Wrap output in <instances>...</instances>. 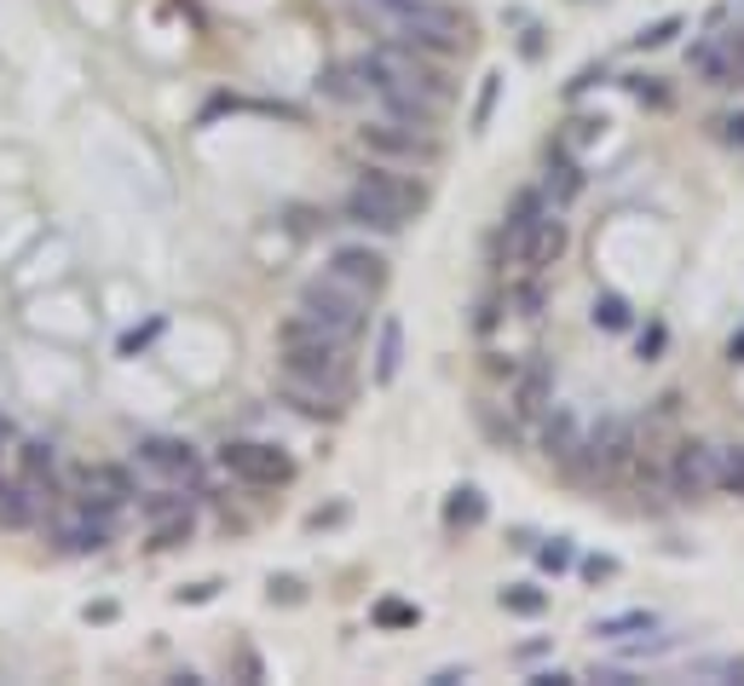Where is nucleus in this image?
I'll return each instance as SVG.
<instances>
[{
  "label": "nucleus",
  "mask_w": 744,
  "mask_h": 686,
  "mask_svg": "<svg viewBox=\"0 0 744 686\" xmlns=\"http://www.w3.org/2000/svg\"><path fill=\"white\" fill-rule=\"evenodd\" d=\"M358 75L375 98H410V105H428V110H445L451 105V81L433 70L428 52L405 47V40H387V47H370L358 58Z\"/></svg>",
  "instance_id": "1"
},
{
  "label": "nucleus",
  "mask_w": 744,
  "mask_h": 686,
  "mask_svg": "<svg viewBox=\"0 0 744 686\" xmlns=\"http://www.w3.org/2000/svg\"><path fill=\"white\" fill-rule=\"evenodd\" d=\"M277 347H284V375L300 381H317V387H335V393H352V375H347V340L324 335L317 323L307 317H284L277 329Z\"/></svg>",
  "instance_id": "2"
},
{
  "label": "nucleus",
  "mask_w": 744,
  "mask_h": 686,
  "mask_svg": "<svg viewBox=\"0 0 744 686\" xmlns=\"http://www.w3.org/2000/svg\"><path fill=\"white\" fill-rule=\"evenodd\" d=\"M381 12H387V24L405 47L428 52V58H451V52L468 47V35H473L468 12L445 7V0H393V7H381Z\"/></svg>",
  "instance_id": "3"
},
{
  "label": "nucleus",
  "mask_w": 744,
  "mask_h": 686,
  "mask_svg": "<svg viewBox=\"0 0 744 686\" xmlns=\"http://www.w3.org/2000/svg\"><path fill=\"white\" fill-rule=\"evenodd\" d=\"M416 208H421V191L405 185V179H393L387 168H370L347 191V202H340V214H347L352 226H370V231H405V219Z\"/></svg>",
  "instance_id": "4"
},
{
  "label": "nucleus",
  "mask_w": 744,
  "mask_h": 686,
  "mask_svg": "<svg viewBox=\"0 0 744 686\" xmlns=\"http://www.w3.org/2000/svg\"><path fill=\"white\" fill-rule=\"evenodd\" d=\"M295 312L307 317V323H317L324 335H335V340H358V335H364V323H370V300L324 272L317 282L300 289V306Z\"/></svg>",
  "instance_id": "5"
},
{
  "label": "nucleus",
  "mask_w": 744,
  "mask_h": 686,
  "mask_svg": "<svg viewBox=\"0 0 744 686\" xmlns=\"http://www.w3.org/2000/svg\"><path fill=\"white\" fill-rule=\"evenodd\" d=\"M663 491L681 496V502H698V496H716L721 491V473H716V444H675V456L663 461Z\"/></svg>",
  "instance_id": "6"
},
{
  "label": "nucleus",
  "mask_w": 744,
  "mask_h": 686,
  "mask_svg": "<svg viewBox=\"0 0 744 686\" xmlns=\"http://www.w3.org/2000/svg\"><path fill=\"white\" fill-rule=\"evenodd\" d=\"M219 468L243 484H260V491H277V484L295 479V461L277 450V444H254V438H237L219 450Z\"/></svg>",
  "instance_id": "7"
},
{
  "label": "nucleus",
  "mask_w": 744,
  "mask_h": 686,
  "mask_svg": "<svg viewBox=\"0 0 744 686\" xmlns=\"http://www.w3.org/2000/svg\"><path fill=\"white\" fill-rule=\"evenodd\" d=\"M358 145L381 161H433L439 156V139L428 128H405V121H370V128H358Z\"/></svg>",
  "instance_id": "8"
},
{
  "label": "nucleus",
  "mask_w": 744,
  "mask_h": 686,
  "mask_svg": "<svg viewBox=\"0 0 744 686\" xmlns=\"http://www.w3.org/2000/svg\"><path fill=\"white\" fill-rule=\"evenodd\" d=\"M577 456L589 461L600 479H612V473H623L635 461V428H629V421H607V428H595L589 438H583Z\"/></svg>",
  "instance_id": "9"
},
{
  "label": "nucleus",
  "mask_w": 744,
  "mask_h": 686,
  "mask_svg": "<svg viewBox=\"0 0 744 686\" xmlns=\"http://www.w3.org/2000/svg\"><path fill=\"white\" fill-rule=\"evenodd\" d=\"M549 214H554V202L542 196V185H537V191H519L514 208H508V219H502V231H496V249L508 254V260H519V254H526V242H531V231H537Z\"/></svg>",
  "instance_id": "10"
},
{
  "label": "nucleus",
  "mask_w": 744,
  "mask_h": 686,
  "mask_svg": "<svg viewBox=\"0 0 744 686\" xmlns=\"http://www.w3.org/2000/svg\"><path fill=\"white\" fill-rule=\"evenodd\" d=\"M324 272H329L335 282H347V289H358L364 300L387 289V260H381L375 249H335Z\"/></svg>",
  "instance_id": "11"
},
{
  "label": "nucleus",
  "mask_w": 744,
  "mask_h": 686,
  "mask_svg": "<svg viewBox=\"0 0 744 686\" xmlns=\"http://www.w3.org/2000/svg\"><path fill=\"white\" fill-rule=\"evenodd\" d=\"M687 70L704 81V87H739V64H733V52H728V35H704V40H693Z\"/></svg>",
  "instance_id": "12"
},
{
  "label": "nucleus",
  "mask_w": 744,
  "mask_h": 686,
  "mask_svg": "<svg viewBox=\"0 0 744 686\" xmlns=\"http://www.w3.org/2000/svg\"><path fill=\"white\" fill-rule=\"evenodd\" d=\"M139 461L168 473V479H185V484H196V473H203V456H196L185 438H145L139 444Z\"/></svg>",
  "instance_id": "13"
},
{
  "label": "nucleus",
  "mask_w": 744,
  "mask_h": 686,
  "mask_svg": "<svg viewBox=\"0 0 744 686\" xmlns=\"http://www.w3.org/2000/svg\"><path fill=\"white\" fill-rule=\"evenodd\" d=\"M58 542H64L70 554H98L110 542V514L82 508V502H75V514L58 519Z\"/></svg>",
  "instance_id": "14"
},
{
  "label": "nucleus",
  "mask_w": 744,
  "mask_h": 686,
  "mask_svg": "<svg viewBox=\"0 0 744 686\" xmlns=\"http://www.w3.org/2000/svg\"><path fill=\"white\" fill-rule=\"evenodd\" d=\"M284 404H295L300 416H312V421H335L340 410H347V393H335V387H317V381H300V375H284Z\"/></svg>",
  "instance_id": "15"
},
{
  "label": "nucleus",
  "mask_w": 744,
  "mask_h": 686,
  "mask_svg": "<svg viewBox=\"0 0 744 686\" xmlns=\"http://www.w3.org/2000/svg\"><path fill=\"white\" fill-rule=\"evenodd\" d=\"M128 496H133V484H128L122 468H87V473H82V508L110 514V508H122Z\"/></svg>",
  "instance_id": "16"
},
{
  "label": "nucleus",
  "mask_w": 744,
  "mask_h": 686,
  "mask_svg": "<svg viewBox=\"0 0 744 686\" xmlns=\"http://www.w3.org/2000/svg\"><path fill=\"white\" fill-rule=\"evenodd\" d=\"M560 254H566V226H560V208H554V214H549V219H542V226L531 231L526 254H519V266H526V272H549Z\"/></svg>",
  "instance_id": "17"
},
{
  "label": "nucleus",
  "mask_w": 744,
  "mask_h": 686,
  "mask_svg": "<svg viewBox=\"0 0 744 686\" xmlns=\"http://www.w3.org/2000/svg\"><path fill=\"white\" fill-rule=\"evenodd\" d=\"M398 370H405V323L381 317V329H375V381H381V387H393Z\"/></svg>",
  "instance_id": "18"
},
{
  "label": "nucleus",
  "mask_w": 744,
  "mask_h": 686,
  "mask_svg": "<svg viewBox=\"0 0 744 686\" xmlns=\"http://www.w3.org/2000/svg\"><path fill=\"white\" fill-rule=\"evenodd\" d=\"M583 191V173H577V161L572 156H554L549 161V179H542V196L554 202V208H566V202Z\"/></svg>",
  "instance_id": "19"
},
{
  "label": "nucleus",
  "mask_w": 744,
  "mask_h": 686,
  "mask_svg": "<svg viewBox=\"0 0 744 686\" xmlns=\"http://www.w3.org/2000/svg\"><path fill=\"white\" fill-rule=\"evenodd\" d=\"M549 363H531L526 375H519V387H514V410H526V416H537L542 404H549Z\"/></svg>",
  "instance_id": "20"
},
{
  "label": "nucleus",
  "mask_w": 744,
  "mask_h": 686,
  "mask_svg": "<svg viewBox=\"0 0 744 686\" xmlns=\"http://www.w3.org/2000/svg\"><path fill=\"white\" fill-rule=\"evenodd\" d=\"M542 444H549V456L572 461V456L583 450V433H577L572 416H549V421H542Z\"/></svg>",
  "instance_id": "21"
},
{
  "label": "nucleus",
  "mask_w": 744,
  "mask_h": 686,
  "mask_svg": "<svg viewBox=\"0 0 744 686\" xmlns=\"http://www.w3.org/2000/svg\"><path fill=\"white\" fill-rule=\"evenodd\" d=\"M502 612H514V617H542V612H549V594L531 589V582H514V589H502Z\"/></svg>",
  "instance_id": "22"
},
{
  "label": "nucleus",
  "mask_w": 744,
  "mask_h": 686,
  "mask_svg": "<svg viewBox=\"0 0 744 686\" xmlns=\"http://www.w3.org/2000/svg\"><path fill=\"white\" fill-rule=\"evenodd\" d=\"M508 312H519V317L542 312V272H526L519 282H508Z\"/></svg>",
  "instance_id": "23"
},
{
  "label": "nucleus",
  "mask_w": 744,
  "mask_h": 686,
  "mask_svg": "<svg viewBox=\"0 0 744 686\" xmlns=\"http://www.w3.org/2000/svg\"><path fill=\"white\" fill-rule=\"evenodd\" d=\"M716 473H721V491L744 496V444H716Z\"/></svg>",
  "instance_id": "24"
},
{
  "label": "nucleus",
  "mask_w": 744,
  "mask_h": 686,
  "mask_svg": "<svg viewBox=\"0 0 744 686\" xmlns=\"http://www.w3.org/2000/svg\"><path fill=\"white\" fill-rule=\"evenodd\" d=\"M324 93L340 98V105H352V98H364L370 87H364V75H358V64H335V70L324 75Z\"/></svg>",
  "instance_id": "25"
},
{
  "label": "nucleus",
  "mask_w": 744,
  "mask_h": 686,
  "mask_svg": "<svg viewBox=\"0 0 744 686\" xmlns=\"http://www.w3.org/2000/svg\"><path fill=\"white\" fill-rule=\"evenodd\" d=\"M445 519H451V525H479V519H485V496H479L473 484H461V491L451 496V508H445Z\"/></svg>",
  "instance_id": "26"
},
{
  "label": "nucleus",
  "mask_w": 744,
  "mask_h": 686,
  "mask_svg": "<svg viewBox=\"0 0 744 686\" xmlns=\"http://www.w3.org/2000/svg\"><path fill=\"white\" fill-rule=\"evenodd\" d=\"M652 623H658L652 612H623V617H600L595 635L600 640H623V635H635V629H652Z\"/></svg>",
  "instance_id": "27"
},
{
  "label": "nucleus",
  "mask_w": 744,
  "mask_h": 686,
  "mask_svg": "<svg viewBox=\"0 0 744 686\" xmlns=\"http://www.w3.org/2000/svg\"><path fill=\"white\" fill-rule=\"evenodd\" d=\"M595 323H600V329H629V300H623V294H600L595 300Z\"/></svg>",
  "instance_id": "28"
},
{
  "label": "nucleus",
  "mask_w": 744,
  "mask_h": 686,
  "mask_svg": "<svg viewBox=\"0 0 744 686\" xmlns=\"http://www.w3.org/2000/svg\"><path fill=\"white\" fill-rule=\"evenodd\" d=\"M156 549H173V542H191V514H168V519H156Z\"/></svg>",
  "instance_id": "29"
},
{
  "label": "nucleus",
  "mask_w": 744,
  "mask_h": 686,
  "mask_svg": "<svg viewBox=\"0 0 744 686\" xmlns=\"http://www.w3.org/2000/svg\"><path fill=\"white\" fill-rule=\"evenodd\" d=\"M416 617H421V612H416V605H405V600H381V605H375V623H381V629H410Z\"/></svg>",
  "instance_id": "30"
},
{
  "label": "nucleus",
  "mask_w": 744,
  "mask_h": 686,
  "mask_svg": "<svg viewBox=\"0 0 744 686\" xmlns=\"http://www.w3.org/2000/svg\"><path fill=\"white\" fill-rule=\"evenodd\" d=\"M145 514H151V519H168V514H191V496H173V491H156V496L145 502Z\"/></svg>",
  "instance_id": "31"
},
{
  "label": "nucleus",
  "mask_w": 744,
  "mask_h": 686,
  "mask_svg": "<svg viewBox=\"0 0 744 686\" xmlns=\"http://www.w3.org/2000/svg\"><path fill=\"white\" fill-rule=\"evenodd\" d=\"M41 473H52V450L47 444H24V479H41Z\"/></svg>",
  "instance_id": "32"
},
{
  "label": "nucleus",
  "mask_w": 744,
  "mask_h": 686,
  "mask_svg": "<svg viewBox=\"0 0 744 686\" xmlns=\"http://www.w3.org/2000/svg\"><path fill=\"white\" fill-rule=\"evenodd\" d=\"M675 29H681V17H663V24H652V29L635 35V47H663V40H670Z\"/></svg>",
  "instance_id": "33"
},
{
  "label": "nucleus",
  "mask_w": 744,
  "mask_h": 686,
  "mask_svg": "<svg viewBox=\"0 0 744 686\" xmlns=\"http://www.w3.org/2000/svg\"><path fill=\"white\" fill-rule=\"evenodd\" d=\"M542 565H549V571H566V565H572V542H566V537H554L549 549H542Z\"/></svg>",
  "instance_id": "34"
},
{
  "label": "nucleus",
  "mask_w": 744,
  "mask_h": 686,
  "mask_svg": "<svg viewBox=\"0 0 744 686\" xmlns=\"http://www.w3.org/2000/svg\"><path fill=\"white\" fill-rule=\"evenodd\" d=\"M704 675H728V681H744V658H716V663H704Z\"/></svg>",
  "instance_id": "35"
},
{
  "label": "nucleus",
  "mask_w": 744,
  "mask_h": 686,
  "mask_svg": "<svg viewBox=\"0 0 744 686\" xmlns=\"http://www.w3.org/2000/svg\"><path fill=\"white\" fill-rule=\"evenodd\" d=\"M491 105H496V75L485 81V93H479V110H473V128H485V116H491Z\"/></svg>",
  "instance_id": "36"
},
{
  "label": "nucleus",
  "mask_w": 744,
  "mask_h": 686,
  "mask_svg": "<svg viewBox=\"0 0 744 686\" xmlns=\"http://www.w3.org/2000/svg\"><path fill=\"white\" fill-rule=\"evenodd\" d=\"M721 139H728V145H744V116H728V121H721Z\"/></svg>",
  "instance_id": "37"
},
{
  "label": "nucleus",
  "mask_w": 744,
  "mask_h": 686,
  "mask_svg": "<svg viewBox=\"0 0 744 686\" xmlns=\"http://www.w3.org/2000/svg\"><path fill=\"white\" fill-rule=\"evenodd\" d=\"M272 600H289V605H295V600H300V582H295V577H284V582H272Z\"/></svg>",
  "instance_id": "38"
},
{
  "label": "nucleus",
  "mask_w": 744,
  "mask_h": 686,
  "mask_svg": "<svg viewBox=\"0 0 744 686\" xmlns=\"http://www.w3.org/2000/svg\"><path fill=\"white\" fill-rule=\"evenodd\" d=\"M728 52H733V64H739V81H744V29L728 35Z\"/></svg>",
  "instance_id": "39"
},
{
  "label": "nucleus",
  "mask_w": 744,
  "mask_h": 686,
  "mask_svg": "<svg viewBox=\"0 0 744 686\" xmlns=\"http://www.w3.org/2000/svg\"><path fill=\"white\" fill-rule=\"evenodd\" d=\"M456 681H468V670H439L433 686H456Z\"/></svg>",
  "instance_id": "40"
},
{
  "label": "nucleus",
  "mask_w": 744,
  "mask_h": 686,
  "mask_svg": "<svg viewBox=\"0 0 744 686\" xmlns=\"http://www.w3.org/2000/svg\"><path fill=\"white\" fill-rule=\"evenodd\" d=\"M370 7H375V12H381V7H393V0H370Z\"/></svg>",
  "instance_id": "41"
},
{
  "label": "nucleus",
  "mask_w": 744,
  "mask_h": 686,
  "mask_svg": "<svg viewBox=\"0 0 744 686\" xmlns=\"http://www.w3.org/2000/svg\"><path fill=\"white\" fill-rule=\"evenodd\" d=\"M0 438H7V421H0Z\"/></svg>",
  "instance_id": "42"
}]
</instances>
